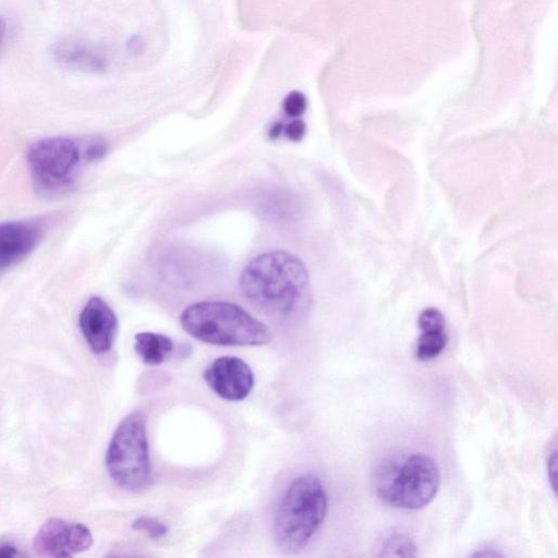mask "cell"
Returning a JSON list of instances; mask_svg holds the SVG:
<instances>
[{"label":"cell","instance_id":"obj_16","mask_svg":"<svg viewBox=\"0 0 558 558\" xmlns=\"http://www.w3.org/2000/svg\"><path fill=\"white\" fill-rule=\"evenodd\" d=\"M132 527L138 532H145L150 538L159 539L167 535L168 525L151 517H138L132 523Z\"/></svg>","mask_w":558,"mask_h":558},{"label":"cell","instance_id":"obj_6","mask_svg":"<svg viewBox=\"0 0 558 558\" xmlns=\"http://www.w3.org/2000/svg\"><path fill=\"white\" fill-rule=\"evenodd\" d=\"M35 177L47 186L65 183L80 160L77 145L66 137H49L36 142L27 154Z\"/></svg>","mask_w":558,"mask_h":558},{"label":"cell","instance_id":"obj_9","mask_svg":"<svg viewBox=\"0 0 558 558\" xmlns=\"http://www.w3.org/2000/svg\"><path fill=\"white\" fill-rule=\"evenodd\" d=\"M80 328L92 351L102 354L114 343L118 318L105 300L93 296L81 312Z\"/></svg>","mask_w":558,"mask_h":558},{"label":"cell","instance_id":"obj_4","mask_svg":"<svg viewBox=\"0 0 558 558\" xmlns=\"http://www.w3.org/2000/svg\"><path fill=\"white\" fill-rule=\"evenodd\" d=\"M440 486L437 463L421 452L402 453L384 460L376 469L374 488L386 505L418 510L429 505Z\"/></svg>","mask_w":558,"mask_h":558},{"label":"cell","instance_id":"obj_24","mask_svg":"<svg viewBox=\"0 0 558 558\" xmlns=\"http://www.w3.org/2000/svg\"><path fill=\"white\" fill-rule=\"evenodd\" d=\"M16 549L11 546H1L0 547V557L9 558L16 556Z\"/></svg>","mask_w":558,"mask_h":558},{"label":"cell","instance_id":"obj_11","mask_svg":"<svg viewBox=\"0 0 558 558\" xmlns=\"http://www.w3.org/2000/svg\"><path fill=\"white\" fill-rule=\"evenodd\" d=\"M53 56L59 63L74 70L100 73L107 68V62L102 54L92 47L73 39H64L57 43L53 47Z\"/></svg>","mask_w":558,"mask_h":558},{"label":"cell","instance_id":"obj_25","mask_svg":"<svg viewBox=\"0 0 558 558\" xmlns=\"http://www.w3.org/2000/svg\"><path fill=\"white\" fill-rule=\"evenodd\" d=\"M5 32H7L5 21L2 17H0V46L4 39Z\"/></svg>","mask_w":558,"mask_h":558},{"label":"cell","instance_id":"obj_1","mask_svg":"<svg viewBox=\"0 0 558 558\" xmlns=\"http://www.w3.org/2000/svg\"><path fill=\"white\" fill-rule=\"evenodd\" d=\"M246 300L260 312L278 318H295L311 303L308 271L286 251H270L251 259L239 278Z\"/></svg>","mask_w":558,"mask_h":558},{"label":"cell","instance_id":"obj_18","mask_svg":"<svg viewBox=\"0 0 558 558\" xmlns=\"http://www.w3.org/2000/svg\"><path fill=\"white\" fill-rule=\"evenodd\" d=\"M306 97L299 90L289 93L282 102L284 112L292 118L302 116L306 109Z\"/></svg>","mask_w":558,"mask_h":558},{"label":"cell","instance_id":"obj_23","mask_svg":"<svg viewBox=\"0 0 558 558\" xmlns=\"http://www.w3.org/2000/svg\"><path fill=\"white\" fill-rule=\"evenodd\" d=\"M283 126L284 125L279 121L274 123L268 131L269 138H271V140L278 138L283 132Z\"/></svg>","mask_w":558,"mask_h":558},{"label":"cell","instance_id":"obj_22","mask_svg":"<svg viewBox=\"0 0 558 558\" xmlns=\"http://www.w3.org/2000/svg\"><path fill=\"white\" fill-rule=\"evenodd\" d=\"M128 47H129L130 51H132V52H141L144 47V44L140 36H133L129 40Z\"/></svg>","mask_w":558,"mask_h":558},{"label":"cell","instance_id":"obj_15","mask_svg":"<svg viewBox=\"0 0 558 558\" xmlns=\"http://www.w3.org/2000/svg\"><path fill=\"white\" fill-rule=\"evenodd\" d=\"M379 556L414 557L416 556V546L407 534L393 533L384 541Z\"/></svg>","mask_w":558,"mask_h":558},{"label":"cell","instance_id":"obj_17","mask_svg":"<svg viewBox=\"0 0 558 558\" xmlns=\"http://www.w3.org/2000/svg\"><path fill=\"white\" fill-rule=\"evenodd\" d=\"M418 327L422 331H441L445 330V317L442 313L435 307H427L418 315Z\"/></svg>","mask_w":558,"mask_h":558},{"label":"cell","instance_id":"obj_5","mask_svg":"<svg viewBox=\"0 0 558 558\" xmlns=\"http://www.w3.org/2000/svg\"><path fill=\"white\" fill-rule=\"evenodd\" d=\"M106 468L122 489L140 492L150 481L151 466L144 413L134 411L117 426L106 452Z\"/></svg>","mask_w":558,"mask_h":558},{"label":"cell","instance_id":"obj_20","mask_svg":"<svg viewBox=\"0 0 558 558\" xmlns=\"http://www.w3.org/2000/svg\"><path fill=\"white\" fill-rule=\"evenodd\" d=\"M548 477L549 481H553L551 487L556 489V471H557V448L556 442L553 445V450L549 451L548 462H547Z\"/></svg>","mask_w":558,"mask_h":558},{"label":"cell","instance_id":"obj_13","mask_svg":"<svg viewBox=\"0 0 558 558\" xmlns=\"http://www.w3.org/2000/svg\"><path fill=\"white\" fill-rule=\"evenodd\" d=\"M286 192H272L260 204L262 214L268 219H288L294 215V202Z\"/></svg>","mask_w":558,"mask_h":558},{"label":"cell","instance_id":"obj_7","mask_svg":"<svg viewBox=\"0 0 558 558\" xmlns=\"http://www.w3.org/2000/svg\"><path fill=\"white\" fill-rule=\"evenodd\" d=\"M93 544L89 529L78 522L52 518L47 520L34 538V549L40 557H70L87 550Z\"/></svg>","mask_w":558,"mask_h":558},{"label":"cell","instance_id":"obj_10","mask_svg":"<svg viewBox=\"0 0 558 558\" xmlns=\"http://www.w3.org/2000/svg\"><path fill=\"white\" fill-rule=\"evenodd\" d=\"M43 228L33 221L0 223V270L28 256L38 245Z\"/></svg>","mask_w":558,"mask_h":558},{"label":"cell","instance_id":"obj_12","mask_svg":"<svg viewBox=\"0 0 558 558\" xmlns=\"http://www.w3.org/2000/svg\"><path fill=\"white\" fill-rule=\"evenodd\" d=\"M134 350L144 364L157 366L169 357L173 342L166 335L143 331L134 337Z\"/></svg>","mask_w":558,"mask_h":558},{"label":"cell","instance_id":"obj_2","mask_svg":"<svg viewBox=\"0 0 558 558\" xmlns=\"http://www.w3.org/2000/svg\"><path fill=\"white\" fill-rule=\"evenodd\" d=\"M180 324L193 338L215 345H264L272 338L264 323L226 301L193 303L181 313Z\"/></svg>","mask_w":558,"mask_h":558},{"label":"cell","instance_id":"obj_8","mask_svg":"<svg viewBox=\"0 0 558 558\" xmlns=\"http://www.w3.org/2000/svg\"><path fill=\"white\" fill-rule=\"evenodd\" d=\"M208 387L228 401L245 399L254 387V373L240 357L225 355L211 361L203 372Z\"/></svg>","mask_w":558,"mask_h":558},{"label":"cell","instance_id":"obj_3","mask_svg":"<svg viewBox=\"0 0 558 558\" xmlns=\"http://www.w3.org/2000/svg\"><path fill=\"white\" fill-rule=\"evenodd\" d=\"M327 508V494L318 476L306 473L295 477L281 497L274 521L275 541L281 551H301L323 523Z\"/></svg>","mask_w":558,"mask_h":558},{"label":"cell","instance_id":"obj_19","mask_svg":"<svg viewBox=\"0 0 558 558\" xmlns=\"http://www.w3.org/2000/svg\"><path fill=\"white\" fill-rule=\"evenodd\" d=\"M306 132V125L301 119H294L283 126L284 135L292 142H300Z\"/></svg>","mask_w":558,"mask_h":558},{"label":"cell","instance_id":"obj_21","mask_svg":"<svg viewBox=\"0 0 558 558\" xmlns=\"http://www.w3.org/2000/svg\"><path fill=\"white\" fill-rule=\"evenodd\" d=\"M106 144L101 141H96L89 145L87 156L90 160L99 159L106 154Z\"/></svg>","mask_w":558,"mask_h":558},{"label":"cell","instance_id":"obj_14","mask_svg":"<svg viewBox=\"0 0 558 558\" xmlns=\"http://www.w3.org/2000/svg\"><path fill=\"white\" fill-rule=\"evenodd\" d=\"M447 335L441 331H422L415 345V357L427 362L437 357L447 345Z\"/></svg>","mask_w":558,"mask_h":558}]
</instances>
